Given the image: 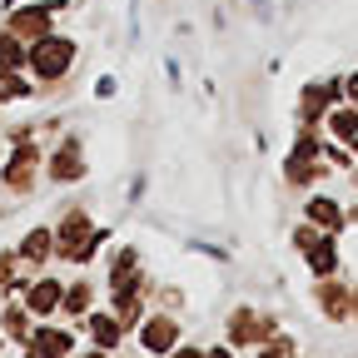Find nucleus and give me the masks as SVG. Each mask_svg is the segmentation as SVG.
I'll list each match as a JSON object with an SVG mask.
<instances>
[{"instance_id": "f257e3e1", "label": "nucleus", "mask_w": 358, "mask_h": 358, "mask_svg": "<svg viewBox=\"0 0 358 358\" xmlns=\"http://www.w3.org/2000/svg\"><path fill=\"white\" fill-rule=\"evenodd\" d=\"M70 40H40L35 45V50H30V60H35V70L45 75V80H50V75H60L65 65H70Z\"/></svg>"}, {"instance_id": "f03ea898", "label": "nucleus", "mask_w": 358, "mask_h": 358, "mask_svg": "<svg viewBox=\"0 0 358 358\" xmlns=\"http://www.w3.org/2000/svg\"><path fill=\"white\" fill-rule=\"evenodd\" d=\"M65 348H70L65 334H35V358H55V353H65Z\"/></svg>"}, {"instance_id": "7ed1b4c3", "label": "nucleus", "mask_w": 358, "mask_h": 358, "mask_svg": "<svg viewBox=\"0 0 358 358\" xmlns=\"http://www.w3.org/2000/svg\"><path fill=\"white\" fill-rule=\"evenodd\" d=\"M45 25H50V15H45V10H20V15H15V30H20V35H45Z\"/></svg>"}, {"instance_id": "20e7f679", "label": "nucleus", "mask_w": 358, "mask_h": 358, "mask_svg": "<svg viewBox=\"0 0 358 358\" xmlns=\"http://www.w3.org/2000/svg\"><path fill=\"white\" fill-rule=\"evenodd\" d=\"M55 303H60V289L55 284H35V294H30V308L35 313H50Z\"/></svg>"}, {"instance_id": "39448f33", "label": "nucleus", "mask_w": 358, "mask_h": 358, "mask_svg": "<svg viewBox=\"0 0 358 358\" xmlns=\"http://www.w3.org/2000/svg\"><path fill=\"white\" fill-rule=\"evenodd\" d=\"M145 343H150V348H169V343H174V324L155 319V324L145 329Z\"/></svg>"}, {"instance_id": "423d86ee", "label": "nucleus", "mask_w": 358, "mask_h": 358, "mask_svg": "<svg viewBox=\"0 0 358 358\" xmlns=\"http://www.w3.org/2000/svg\"><path fill=\"white\" fill-rule=\"evenodd\" d=\"M45 249H50V234H45V229H35V234L20 244V254H25V259H45Z\"/></svg>"}, {"instance_id": "0eeeda50", "label": "nucleus", "mask_w": 358, "mask_h": 358, "mask_svg": "<svg viewBox=\"0 0 358 358\" xmlns=\"http://www.w3.org/2000/svg\"><path fill=\"white\" fill-rule=\"evenodd\" d=\"M55 174H60V179L80 174V155H75V145H65V150H60V159H55Z\"/></svg>"}, {"instance_id": "6e6552de", "label": "nucleus", "mask_w": 358, "mask_h": 358, "mask_svg": "<svg viewBox=\"0 0 358 358\" xmlns=\"http://www.w3.org/2000/svg\"><path fill=\"white\" fill-rule=\"evenodd\" d=\"M20 60H25V50H20V45H15L10 35H0V65L10 70V65H20Z\"/></svg>"}, {"instance_id": "1a4fd4ad", "label": "nucleus", "mask_w": 358, "mask_h": 358, "mask_svg": "<svg viewBox=\"0 0 358 358\" xmlns=\"http://www.w3.org/2000/svg\"><path fill=\"white\" fill-rule=\"evenodd\" d=\"M30 164H35V150H20V155H15V164H10V185H25Z\"/></svg>"}, {"instance_id": "9d476101", "label": "nucleus", "mask_w": 358, "mask_h": 358, "mask_svg": "<svg viewBox=\"0 0 358 358\" xmlns=\"http://www.w3.org/2000/svg\"><path fill=\"white\" fill-rule=\"evenodd\" d=\"M15 95H25V85L15 75H0V100H15Z\"/></svg>"}, {"instance_id": "9b49d317", "label": "nucleus", "mask_w": 358, "mask_h": 358, "mask_svg": "<svg viewBox=\"0 0 358 358\" xmlns=\"http://www.w3.org/2000/svg\"><path fill=\"white\" fill-rule=\"evenodd\" d=\"M95 338H100V343H115V338H120V329H115L110 319H95Z\"/></svg>"}, {"instance_id": "f8f14e48", "label": "nucleus", "mask_w": 358, "mask_h": 358, "mask_svg": "<svg viewBox=\"0 0 358 358\" xmlns=\"http://www.w3.org/2000/svg\"><path fill=\"white\" fill-rule=\"evenodd\" d=\"M313 219H324V224H338V214H334V209H329L324 199H319V204H313Z\"/></svg>"}, {"instance_id": "ddd939ff", "label": "nucleus", "mask_w": 358, "mask_h": 358, "mask_svg": "<svg viewBox=\"0 0 358 358\" xmlns=\"http://www.w3.org/2000/svg\"><path fill=\"white\" fill-rule=\"evenodd\" d=\"M214 358H229V353H214Z\"/></svg>"}, {"instance_id": "4468645a", "label": "nucleus", "mask_w": 358, "mask_h": 358, "mask_svg": "<svg viewBox=\"0 0 358 358\" xmlns=\"http://www.w3.org/2000/svg\"><path fill=\"white\" fill-rule=\"evenodd\" d=\"M353 95H358V80H353Z\"/></svg>"}, {"instance_id": "2eb2a0df", "label": "nucleus", "mask_w": 358, "mask_h": 358, "mask_svg": "<svg viewBox=\"0 0 358 358\" xmlns=\"http://www.w3.org/2000/svg\"><path fill=\"white\" fill-rule=\"evenodd\" d=\"M90 358H105V353H90Z\"/></svg>"}, {"instance_id": "dca6fc26", "label": "nucleus", "mask_w": 358, "mask_h": 358, "mask_svg": "<svg viewBox=\"0 0 358 358\" xmlns=\"http://www.w3.org/2000/svg\"><path fill=\"white\" fill-rule=\"evenodd\" d=\"M185 358H194V353H185Z\"/></svg>"}]
</instances>
